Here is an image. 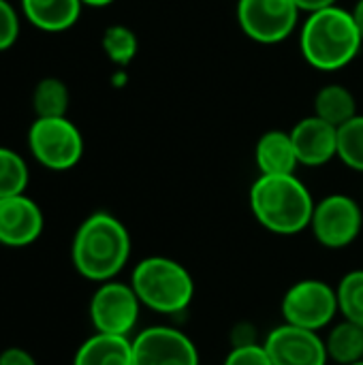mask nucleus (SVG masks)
I'll use <instances>...</instances> for the list:
<instances>
[{"label": "nucleus", "instance_id": "obj_1", "mask_svg": "<svg viewBox=\"0 0 363 365\" xmlns=\"http://www.w3.org/2000/svg\"><path fill=\"white\" fill-rule=\"evenodd\" d=\"M133 250L126 225L109 212L90 214L75 231L71 261L79 276L92 282L116 280Z\"/></svg>", "mask_w": 363, "mask_h": 365}, {"label": "nucleus", "instance_id": "obj_2", "mask_svg": "<svg viewBox=\"0 0 363 365\" xmlns=\"http://www.w3.org/2000/svg\"><path fill=\"white\" fill-rule=\"evenodd\" d=\"M255 220L276 235H297L310 229L315 199L295 175H259L248 192Z\"/></svg>", "mask_w": 363, "mask_h": 365}, {"label": "nucleus", "instance_id": "obj_3", "mask_svg": "<svg viewBox=\"0 0 363 365\" xmlns=\"http://www.w3.org/2000/svg\"><path fill=\"white\" fill-rule=\"evenodd\" d=\"M363 36L351 11L334 4L308 13L300 30V51L304 60L323 73L349 66L362 51Z\"/></svg>", "mask_w": 363, "mask_h": 365}, {"label": "nucleus", "instance_id": "obj_4", "mask_svg": "<svg viewBox=\"0 0 363 365\" xmlns=\"http://www.w3.org/2000/svg\"><path fill=\"white\" fill-rule=\"evenodd\" d=\"M131 287L141 306L158 314H182L195 299L193 274L169 257L141 259L131 274Z\"/></svg>", "mask_w": 363, "mask_h": 365}, {"label": "nucleus", "instance_id": "obj_5", "mask_svg": "<svg viewBox=\"0 0 363 365\" xmlns=\"http://www.w3.org/2000/svg\"><path fill=\"white\" fill-rule=\"evenodd\" d=\"M32 158L49 171H68L83 156L81 130L64 118H36L28 128Z\"/></svg>", "mask_w": 363, "mask_h": 365}, {"label": "nucleus", "instance_id": "obj_6", "mask_svg": "<svg viewBox=\"0 0 363 365\" xmlns=\"http://www.w3.org/2000/svg\"><path fill=\"white\" fill-rule=\"evenodd\" d=\"M282 323L304 327L310 331H323L334 325V319L340 314L336 287H329L325 280L306 278L291 284L280 302Z\"/></svg>", "mask_w": 363, "mask_h": 365}, {"label": "nucleus", "instance_id": "obj_7", "mask_svg": "<svg viewBox=\"0 0 363 365\" xmlns=\"http://www.w3.org/2000/svg\"><path fill=\"white\" fill-rule=\"evenodd\" d=\"M90 323L98 334L126 336L135 331L141 314V302L131 282L107 280L96 287L88 306Z\"/></svg>", "mask_w": 363, "mask_h": 365}, {"label": "nucleus", "instance_id": "obj_8", "mask_svg": "<svg viewBox=\"0 0 363 365\" xmlns=\"http://www.w3.org/2000/svg\"><path fill=\"white\" fill-rule=\"evenodd\" d=\"M363 229L362 205L342 192L327 195L315 203L310 231L315 240L329 250H342L357 242Z\"/></svg>", "mask_w": 363, "mask_h": 365}, {"label": "nucleus", "instance_id": "obj_9", "mask_svg": "<svg viewBox=\"0 0 363 365\" xmlns=\"http://www.w3.org/2000/svg\"><path fill=\"white\" fill-rule=\"evenodd\" d=\"M295 0H237V24L242 32L261 45L287 41L300 24Z\"/></svg>", "mask_w": 363, "mask_h": 365}, {"label": "nucleus", "instance_id": "obj_10", "mask_svg": "<svg viewBox=\"0 0 363 365\" xmlns=\"http://www.w3.org/2000/svg\"><path fill=\"white\" fill-rule=\"evenodd\" d=\"M133 365H201V359L184 331L154 325L133 338Z\"/></svg>", "mask_w": 363, "mask_h": 365}, {"label": "nucleus", "instance_id": "obj_11", "mask_svg": "<svg viewBox=\"0 0 363 365\" xmlns=\"http://www.w3.org/2000/svg\"><path fill=\"white\" fill-rule=\"evenodd\" d=\"M263 346L274 365H327V346L321 331L282 323L274 327Z\"/></svg>", "mask_w": 363, "mask_h": 365}, {"label": "nucleus", "instance_id": "obj_12", "mask_svg": "<svg viewBox=\"0 0 363 365\" xmlns=\"http://www.w3.org/2000/svg\"><path fill=\"white\" fill-rule=\"evenodd\" d=\"M43 227V212L26 192L0 199V246L26 248L41 237Z\"/></svg>", "mask_w": 363, "mask_h": 365}, {"label": "nucleus", "instance_id": "obj_13", "mask_svg": "<svg viewBox=\"0 0 363 365\" xmlns=\"http://www.w3.org/2000/svg\"><path fill=\"white\" fill-rule=\"evenodd\" d=\"M297 160L304 167H323L338 158V128L319 115L302 118L291 130Z\"/></svg>", "mask_w": 363, "mask_h": 365}, {"label": "nucleus", "instance_id": "obj_14", "mask_svg": "<svg viewBox=\"0 0 363 365\" xmlns=\"http://www.w3.org/2000/svg\"><path fill=\"white\" fill-rule=\"evenodd\" d=\"M255 163L259 175H291L297 171L300 160L291 133L267 130L259 137L255 148Z\"/></svg>", "mask_w": 363, "mask_h": 365}, {"label": "nucleus", "instance_id": "obj_15", "mask_svg": "<svg viewBox=\"0 0 363 365\" xmlns=\"http://www.w3.org/2000/svg\"><path fill=\"white\" fill-rule=\"evenodd\" d=\"M81 0H21L24 17L39 30L64 32L73 28L81 15Z\"/></svg>", "mask_w": 363, "mask_h": 365}, {"label": "nucleus", "instance_id": "obj_16", "mask_svg": "<svg viewBox=\"0 0 363 365\" xmlns=\"http://www.w3.org/2000/svg\"><path fill=\"white\" fill-rule=\"evenodd\" d=\"M73 365H133V338L96 331L77 349Z\"/></svg>", "mask_w": 363, "mask_h": 365}, {"label": "nucleus", "instance_id": "obj_17", "mask_svg": "<svg viewBox=\"0 0 363 365\" xmlns=\"http://www.w3.org/2000/svg\"><path fill=\"white\" fill-rule=\"evenodd\" d=\"M315 115L340 128L357 115L355 94L342 83H327L315 96Z\"/></svg>", "mask_w": 363, "mask_h": 365}, {"label": "nucleus", "instance_id": "obj_18", "mask_svg": "<svg viewBox=\"0 0 363 365\" xmlns=\"http://www.w3.org/2000/svg\"><path fill=\"white\" fill-rule=\"evenodd\" d=\"M325 338L327 357L338 365H353L363 361V327L342 319L332 325Z\"/></svg>", "mask_w": 363, "mask_h": 365}, {"label": "nucleus", "instance_id": "obj_19", "mask_svg": "<svg viewBox=\"0 0 363 365\" xmlns=\"http://www.w3.org/2000/svg\"><path fill=\"white\" fill-rule=\"evenodd\" d=\"M71 105L68 86L58 77H45L34 86L32 109L36 118H64Z\"/></svg>", "mask_w": 363, "mask_h": 365}, {"label": "nucleus", "instance_id": "obj_20", "mask_svg": "<svg viewBox=\"0 0 363 365\" xmlns=\"http://www.w3.org/2000/svg\"><path fill=\"white\" fill-rule=\"evenodd\" d=\"M101 45H103V51L109 58V62H113L120 68L128 66L135 60L137 51H139L137 34L128 26H124V24L107 26L105 32H103Z\"/></svg>", "mask_w": 363, "mask_h": 365}, {"label": "nucleus", "instance_id": "obj_21", "mask_svg": "<svg viewBox=\"0 0 363 365\" xmlns=\"http://www.w3.org/2000/svg\"><path fill=\"white\" fill-rule=\"evenodd\" d=\"M30 171L21 154L0 145V199L26 192Z\"/></svg>", "mask_w": 363, "mask_h": 365}, {"label": "nucleus", "instance_id": "obj_22", "mask_svg": "<svg viewBox=\"0 0 363 365\" xmlns=\"http://www.w3.org/2000/svg\"><path fill=\"white\" fill-rule=\"evenodd\" d=\"M340 317L363 327V269H353L342 276L336 287Z\"/></svg>", "mask_w": 363, "mask_h": 365}, {"label": "nucleus", "instance_id": "obj_23", "mask_svg": "<svg viewBox=\"0 0 363 365\" xmlns=\"http://www.w3.org/2000/svg\"><path fill=\"white\" fill-rule=\"evenodd\" d=\"M338 158L353 171L363 173V115L357 113L353 120L338 128Z\"/></svg>", "mask_w": 363, "mask_h": 365}, {"label": "nucleus", "instance_id": "obj_24", "mask_svg": "<svg viewBox=\"0 0 363 365\" xmlns=\"http://www.w3.org/2000/svg\"><path fill=\"white\" fill-rule=\"evenodd\" d=\"M223 365H274L263 342L248 344V346H231Z\"/></svg>", "mask_w": 363, "mask_h": 365}, {"label": "nucleus", "instance_id": "obj_25", "mask_svg": "<svg viewBox=\"0 0 363 365\" xmlns=\"http://www.w3.org/2000/svg\"><path fill=\"white\" fill-rule=\"evenodd\" d=\"M19 36V17L11 2L0 0V51H6L15 45Z\"/></svg>", "mask_w": 363, "mask_h": 365}, {"label": "nucleus", "instance_id": "obj_26", "mask_svg": "<svg viewBox=\"0 0 363 365\" xmlns=\"http://www.w3.org/2000/svg\"><path fill=\"white\" fill-rule=\"evenodd\" d=\"M0 365H39L30 351L21 346H9L0 353Z\"/></svg>", "mask_w": 363, "mask_h": 365}, {"label": "nucleus", "instance_id": "obj_27", "mask_svg": "<svg viewBox=\"0 0 363 365\" xmlns=\"http://www.w3.org/2000/svg\"><path fill=\"white\" fill-rule=\"evenodd\" d=\"M295 4L304 13H315V11H321V9H327V6L338 4V0H295Z\"/></svg>", "mask_w": 363, "mask_h": 365}, {"label": "nucleus", "instance_id": "obj_28", "mask_svg": "<svg viewBox=\"0 0 363 365\" xmlns=\"http://www.w3.org/2000/svg\"><path fill=\"white\" fill-rule=\"evenodd\" d=\"M351 15H353V19H355V24H357V28H359L363 36V0L355 2V6L351 9Z\"/></svg>", "mask_w": 363, "mask_h": 365}, {"label": "nucleus", "instance_id": "obj_29", "mask_svg": "<svg viewBox=\"0 0 363 365\" xmlns=\"http://www.w3.org/2000/svg\"><path fill=\"white\" fill-rule=\"evenodd\" d=\"M83 6H92V9H103V6H109L113 4L116 0H81Z\"/></svg>", "mask_w": 363, "mask_h": 365}, {"label": "nucleus", "instance_id": "obj_30", "mask_svg": "<svg viewBox=\"0 0 363 365\" xmlns=\"http://www.w3.org/2000/svg\"><path fill=\"white\" fill-rule=\"evenodd\" d=\"M353 365H363V361H359V364H353Z\"/></svg>", "mask_w": 363, "mask_h": 365}, {"label": "nucleus", "instance_id": "obj_31", "mask_svg": "<svg viewBox=\"0 0 363 365\" xmlns=\"http://www.w3.org/2000/svg\"><path fill=\"white\" fill-rule=\"evenodd\" d=\"M201 365H203V364H201Z\"/></svg>", "mask_w": 363, "mask_h": 365}]
</instances>
